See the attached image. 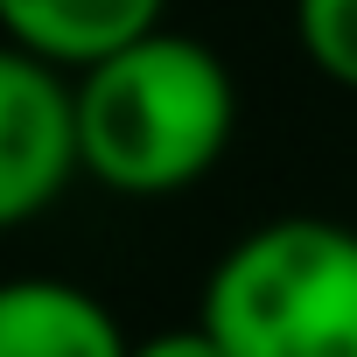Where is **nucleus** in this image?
Listing matches in <instances>:
<instances>
[{
	"mask_svg": "<svg viewBox=\"0 0 357 357\" xmlns=\"http://www.w3.org/2000/svg\"><path fill=\"white\" fill-rule=\"evenodd\" d=\"M126 329L112 308L56 273L0 280V357H126Z\"/></svg>",
	"mask_w": 357,
	"mask_h": 357,
	"instance_id": "nucleus-4",
	"label": "nucleus"
},
{
	"mask_svg": "<svg viewBox=\"0 0 357 357\" xmlns=\"http://www.w3.org/2000/svg\"><path fill=\"white\" fill-rule=\"evenodd\" d=\"M70 175H84L70 70L0 43V231L50 211Z\"/></svg>",
	"mask_w": 357,
	"mask_h": 357,
	"instance_id": "nucleus-3",
	"label": "nucleus"
},
{
	"mask_svg": "<svg viewBox=\"0 0 357 357\" xmlns=\"http://www.w3.org/2000/svg\"><path fill=\"white\" fill-rule=\"evenodd\" d=\"M70 91H77V161L112 197H175L204 183L238 126L225 56L175 29H147L140 43L84 63Z\"/></svg>",
	"mask_w": 357,
	"mask_h": 357,
	"instance_id": "nucleus-1",
	"label": "nucleus"
},
{
	"mask_svg": "<svg viewBox=\"0 0 357 357\" xmlns=\"http://www.w3.org/2000/svg\"><path fill=\"white\" fill-rule=\"evenodd\" d=\"M168 0H0V43H15L56 70H84L147 29H161Z\"/></svg>",
	"mask_w": 357,
	"mask_h": 357,
	"instance_id": "nucleus-5",
	"label": "nucleus"
},
{
	"mask_svg": "<svg viewBox=\"0 0 357 357\" xmlns=\"http://www.w3.org/2000/svg\"><path fill=\"white\" fill-rule=\"evenodd\" d=\"M294 36L329 84L357 91V0H294Z\"/></svg>",
	"mask_w": 357,
	"mask_h": 357,
	"instance_id": "nucleus-6",
	"label": "nucleus"
},
{
	"mask_svg": "<svg viewBox=\"0 0 357 357\" xmlns=\"http://www.w3.org/2000/svg\"><path fill=\"white\" fill-rule=\"evenodd\" d=\"M231 357H357V231L336 218H273L245 231L197 315Z\"/></svg>",
	"mask_w": 357,
	"mask_h": 357,
	"instance_id": "nucleus-2",
	"label": "nucleus"
},
{
	"mask_svg": "<svg viewBox=\"0 0 357 357\" xmlns=\"http://www.w3.org/2000/svg\"><path fill=\"white\" fill-rule=\"evenodd\" d=\"M126 357H231L204 322H190V329H154V336H140Z\"/></svg>",
	"mask_w": 357,
	"mask_h": 357,
	"instance_id": "nucleus-7",
	"label": "nucleus"
}]
</instances>
